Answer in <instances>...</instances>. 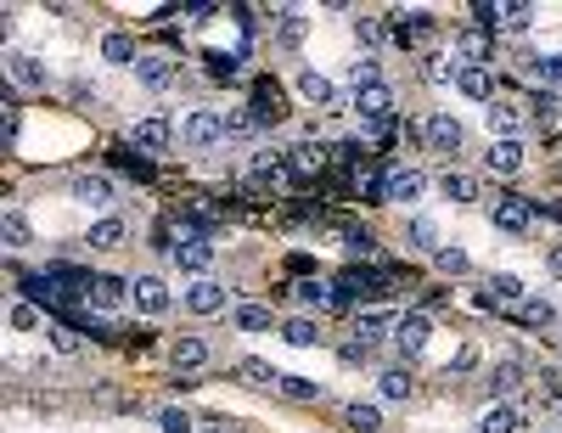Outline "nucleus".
I'll return each mask as SVG.
<instances>
[{"label":"nucleus","mask_w":562,"mask_h":433,"mask_svg":"<svg viewBox=\"0 0 562 433\" xmlns=\"http://www.w3.org/2000/svg\"><path fill=\"white\" fill-rule=\"evenodd\" d=\"M129 298H136V287H129L124 276H96V282H90V304H96V310H124Z\"/></svg>","instance_id":"nucleus-16"},{"label":"nucleus","mask_w":562,"mask_h":433,"mask_svg":"<svg viewBox=\"0 0 562 433\" xmlns=\"http://www.w3.org/2000/svg\"><path fill=\"white\" fill-rule=\"evenodd\" d=\"M102 62H113V68H136L141 51H136V40H129V35H118V28H113V35H102Z\"/></svg>","instance_id":"nucleus-26"},{"label":"nucleus","mask_w":562,"mask_h":433,"mask_svg":"<svg viewBox=\"0 0 562 433\" xmlns=\"http://www.w3.org/2000/svg\"><path fill=\"white\" fill-rule=\"evenodd\" d=\"M209 433H237V422H230V417H209Z\"/></svg>","instance_id":"nucleus-62"},{"label":"nucleus","mask_w":562,"mask_h":433,"mask_svg":"<svg viewBox=\"0 0 562 433\" xmlns=\"http://www.w3.org/2000/svg\"><path fill=\"white\" fill-rule=\"evenodd\" d=\"M6 79L17 90H46L51 85V68L35 57V51H6Z\"/></svg>","instance_id":"nucleus-7"},{"label":"nucleus","mask_w":562,"mask_h":433,"mask_svg":"<svg viewBox=\"0 0 562 433\" xmlns=\"http://www.w3.org/2000/svg\"><path fill=\"white\" fill-rule=\"evenodd\" d=\"M129 74H136V79H141L147 90H169L180 68H175L169 57H158V51H152V57H141V62H136V68H129Z\"/></svg>","instance_id":"nucleus-20"},{"label":"nucleus","mask_w":562,"mask_h":433,"mask_svg":"<svg viewBox=\"0 0 562 433\" xmlns=\"http://www.w3.org/2000/svg\"><path fill=\"white\" fill-rule=\"evenodd\" d=\"M405 248H416V253H439V225L427 220V214H416V220L405 225Z\"/></svg>","instance_id":"nucleus-32"},{"label":"nucleus","mask_w":562,"mask_h":433,"mask_svg":"<svg viewBox=\"0 0 562 433\" xmlns=\"http://www.w3.org/2000/svg\"><path fill=\"white\" fill-rule=\"evenodd\" d=\"M439 304H450V287H427L422 293V310H439Z\"/></svg>","instance_id":"nucleus-59"},{"label":"nucleus","mask_w":562,"mask_h":433,"mask_svg":"<svg viewBox=\"0 0 562 433\" xmlns=\"http://www.w3.org/2000/svg\"><path fill=\"white\" fill-rule=\"evenodd\" d=\"M489 298H495V304H523V282L506 276V271H495L489 276Z\"/></svg>","instance_id":"nucleus-43"},{"label":"nucleus","mask_w":562,"mask_h":433,"mask_svg":"<svg viewBox=\"0 0 562 433\" xmlns=\"http://www.w3.org/2000/svg\"><path fill=\"white\" fill-rule=\"evenodd\" d=\"M377 388H383V399H411V388H416V383H411V372H405V366H388Z\"/></svg>","instance_id":"nucleus-44"},{"label":"nucleus","mask_w":562,"mask_h":433,"mask_svg":"<svg viewBox=\"0 0 562 433\" xmlns=\"http://www.w3.org/2000/svg\"><path fill=\"white\" fill-rule=\"evenodd\" d=\"M287 163H292V175H299V180H315V175H326L332 152H326L321 141H299V147H287Z\"/></svg>","instance_id":"nucleus-11"},{"label":"nucleus","mask_w":562,"mask_h":433,"mask_svg":"<svg viewBox=\"0 0 562 433\" xmlns=\"http://www.w3.org/2000/svg\"><path fill=\"white\" fill-rule=\"evenodd\" d=\"M461 68H455V62H444V57H422V79L427 85H450Z\"/></svg>","instance_id":"nucleus-51"},{"label":"nucleus","mask_w":562,"mask_h":433,"mask_svg":"<svg viewBox=\"0 0 562 433\" xmlns=\"http://www.w3.org/2000/svg\"><path fill=\"white\" fill-rule=\"evenodd\" d=\"M528 23H535V6H523V0H512V6H501V28H506V35H523Z\"/></svg>","instance_id":"nucleus-48"},{"label":"nucleus","mask_w":562,"mask_h":433,"mask_svg":"<svg viewBox=\"0 0 562 433\" xmlns=\"http://www.w3.org/2000/svg\"><path fill=\"white\" fill-rule=\"evenodd\" d=\"M0 242H6L12 253L35 248V225H28V214H23V209H6V214H0Z\"/></svg>","instance_id":"nucleus-21"},{"label":"nucleus","mask_w":562,"mask_h":433,"mask_svg":"<svg viewBox=\"0 0 562 433\" xmlns=\"http://www.w3.org/2000/svg\"><path fill=\"white\" fill-rule=\"evenodd\" d=\"M349 85H354V90L383 85V62H377V57H354V62H349Z\"/></svg>","instance_id":"nucleus-38"},{"label":"nucleus","mask_w":562,"mask_h":433,"mask_svg":"<svg viewBox=\"0 0 562 433\" xmlns=\"http://www.w3.org/2000/svg\"><path fill=\"white\" fill-rule=\"evenodd\" d=\"M489 225L506 231V237H523V231L535 225V203L517 197V191H495V197H489Z\"/></svg>","instance_id":"nucleus-2"},{"label":"nucleus","mask_w":562,"mask_h":433,"mask_svg":"<svg viewBox=\"0 0 562 433\" xmlns=\"http://www.w3.org/2000/svg\"><path fill=\"white\" fill-rule=\"evenodd\" d=\"M209 338H197V332H186V338H175V349H169V360H175V377H191V372H203L209 366Z\"/></svg>","instance_id":"nucleus-9"},{"label":"nucleus","mask_w":562,"mask_h":433,"mask_svg":"<svg viewBox=\"0 0 562 433\" xmlns=\"http://www.w3.org/2000/svg\"><path fill=\"white\" fill-rule=\"evenodd\" d=\"M422 191H427L422 170H388V203H416Z\"/></svg>","instance_id":"nucleus-23"},{"label":"nucleus","mask_w":562,"mask_h":433,"mask_svg":"<svg viewBox=\"0 0 562 433\" xmlns=\"http://www.w3.org/2000/svg\"><path fill=\"white\" fill-rule=\"evenodd\" d=\"M124 242H129V225H124L118 214L96 220V225L85 231V248H96V253H113V248H124Z\"/></svg>","instance_id":"nucleus-17"},{"label":"nucleus","mask_w":562,"mask_h":433,"mask_svg":"<svg viewBox=\"0 0 562 433\" xmlns=\"http://www.w3.org/2000/svg\"><path fill=\"white\" fill-rule=\"evenodd\" d=\"M281 338H287L292 349H315V344H321V321H315V315H287V321H281Z\"/></svg>","instance_id":"nucleus-25"},{"label":"nucleus","mask_w":562,"mask_h":433,"mask_svg":"<svg viewBox=\"0 0 562 433\" xmlns=\"http://www.w3.org/2000/svg\"><path fill=\"white\" fill-rule=\"evenodd\" d=\"M230 326H237V332H271L276 310L271 304H237V310H230Z\"/></svg>","instance_id":"nucleus-29"},{"label":"nucleus","mask_w":562,"mask_h":433,"mask_svg":"<svg viewBox=\"0 0 562 433\" xmlns=\"http://www.w3.org/2000/svg\"><path fill=\"white\" fill-rule=\"evenodd\" d=\"M299 96H304L310 108H321V113L338 108V85L326 79V74H315V68H299Z\"/></svg>","instance_id":"nucleus-15"},{"label":"nucleus","mask_w":562,"mask_h":433,"mask_svg":"<svg viewBox=\"0 0 562 433\" xmlns=\"http://www.w3.org/2000/svg\"><path fill=\"white\" fill-rule=\"evenodd\" d=\"M237 377L253 383V388H276L281 383V372H276V366H264V360H237Z\"/></svg>","instance_id":"nucleus-40"},{"label":"nucleus","mask_w":562,"mask_h":433,"mask_svg":"<svg viewBox=\"0 0 562 433\" xmlns=\"http://www.w3.org/2000/svg\"><path fill=\"white\" fill-rule=\"evenodd\" d=\"M528 119H535L540 129H551V124L562 119V102H557V90H535V96H528Z\"/></svg>","instance_id":"nucleus-35"},{"label":"nucleus","mask_w":562,"mask_h":433,"mask_svg":"<svg viewBox=\"0 0 562 433\" xmlns=\"http://www.w3.org/2000/svg\"><path fill=\"white\" fill-rule=\"evenodd\" d=\"M473 366H478V349H473V344H467V349H461V355H455V360H450V372H473Z\"/></svg>","instance_id":"nucleus-60"},{"label":"nucleus","mask_w":562,"mask_h":433,"mask_svg":"<svg viewBox=\"0 0 562 433\" xmlns=\"http://www.w3.org/2000/svg\"><path fill=\"white\" fill-rule=\"evenodd\" d=\"M546 264H551V276L562 282V242H551V253H546Z\"/></svg>","instance_id":"nucleus-61"},{"label":"nucleus","mask_w":562,"mask_h":433,"mask_svg":"<svg viewBox=\"0 0 562 433\" xmlns=\"http://www.w3.org/2000/svg\"><path fill=\"white\" fill-rule=\"evenodd\" d=\"M158 428H163V433H197V417L180 411V406H163V411H158Z\"/></svg>","instance_id":"nucleus-46"},{"label":"nucleus","mask_w":562,"mask_h":433,"mask_svg":"<svg viewBox=\"0 0 562 433\" xmlns=\"http://www.w3.org/2000/svg\"><path fill=\"white\" fill-rule=\"evenodd\" d=\"M484 119H489V136L495 141H517V129H523V108L517 102H501V96H495V102L484 108Z\"/></svg>","instance_id":"nucleus-12"},{"label":"nucleus","mask_w":562,"mask_h":433,"mask_svg":"<svg viewBox=\"0 0 562 433\" xmlns=\"http://www.w3.org/2000/svg\"><path fill=\"white\" fill-rule=\"evenodd\" d=\"M484 170H489V175H517V170H523V141H489Z\"/></svg>","instance_id":"nucleus-22"},{"label":"nucleus","mask_w":562,"mask_h":433,"mask_svg":"<svg viewBox=\"0 0 562 433\" xmlns=\"http://www.w3.org/2000/svg\"><path fill=\"white\" fill-rule=\"evenodd\" d=\"M68 197H74V203H85V209H107V203H113V180H107V175H74Z\"/></svg>","instance_id":"nucleus-18"},{"label":"nucleus","mask_w":562,"mask_h":433,"mask_svg":"<svg viewBox=\"0 0 562 433\" xmlns=\"http://www.w3.org/2000/svg\"><path fill=\"white\" fill-rule=\"evenodd\" d=\"M169 259L180 264L186 276L203 282V276H209V264H214V242H209V237H197V231H186V237L175 242V253H169Z\"/></svg>","instance_id":"nucleus-6"},{"label":"nucleus","mask_w":562,"mask_h":433,"mask_svg":"<svg viewBox=\"0 0 562 433\" xmlns=\"http://www.w3.org/2000/svg\"><path fill=\"white\" fill-rule=\"evenodd\" d=\"M338 360H343V366H366V360H372V344H366V338H354V344H343V349H338Z\"/></svg>","instance_id":"nucleus-54"},{"label":"nucleus","mask_w":562,"mask_h":433,"mask_svg":"<svg viewBox=\"0 0 562 433\" xmlns=\"http://www.w3.org/2000/svg\"><path fill=\"white\" fill-rule=\"evenodd\" d=\"M354 108H360V119H366L372 129H388V119H393V90H388V85L354 90Z\"/></svg>","instance_id":"nucleus-10"},{"label":"nucleus","mask_w":562,"mask_h":433,"mask_svg":"<svg viewBox=\"0 0 562 433\" xmlns=\"http://www.w3.org/2000/svg\"><path fill=\"white\" fill-rule=\"evenodd\" d=\"M528 74L540 79V90H557V85H562V51H551V57H528Z\"/></svg>","instance_id":"nucleus-36"},{"label":"nucleus","mask_w":562,"mask_h":433,"mask_svg":"<svg viewBox=\"0 0 562 433\" xmlns=\"http://www.w3.org/2000/svg\"><path fill=\"white\" fill-rule=\"evenodd\" d=\"M427 338H434V321H427L422 310H405L400 321H393V332H388V344H393V355H400V360H416V355L427 349Z\"/></svg>","instance_id":"nucleus-3"},{"label":"nucleus","mask_w":562,"mask_h":433,"mask_svg":"<svg viewBox=\"0 0 562 433\" xmlns=\"http://www.w3.org/2000/svg\"><path fill=\"white\" fill-rule=\"evenodd\" d=\"M17 136H23V113H17V102L6 96V102H0V147L17 152Z\"/></svg>","instance_id":"nucleus-37"},{"label":"nucleus","mask_w":562,"mask_h":433,"mask_svg":"<svg viewBox=\"0 0 562 433\" xmlns=\"http://www.w3.org/2000/svg\"><path fill=\"white\" fill-rule=\"evenodd\" d=\"M203 68L214 85H237L242 79V57H230V51H203Z\"/></svg>","instance_id":"nucleus-30"},{"label":"nucleus","mask_w":562,"mask_h":433,"mask_svg":"<svg viewBox=\"0 0 562 433\" xmlns=\"http://www.w3.org/2000/svg\"><path fill=\"white\" fill-rule=\"evenodd\" d=\"M439 191L450 197V203H478V180L467 170H444L439 175Z\"/></svg>","instance_id":"nucleus-31"},{"label":"nucleus","mask_w":562,"mask_h":433,"mask_svg":"<svg viewBox=\"0 0 562 433\" xmlns=\"http://www.w3.org/2000/svg\"><path fill=\"white\" fill-rule=\"evenodd\" d=\"M343 248H349L354 259H372V253H377V237H372V231H360V225H343Z\"/></svg>","instance_id":"nucleus-47"},{"label":"nucleus","mask_w":562,"mask_h":433,"mask_svg":"<svg viewBox=\"0 0 562 433\" xmlns=\"http://www.w3.org/2000/svg\"><path fill=\"white\" fill-rule=\"evenodd\" d=\"M478 433H523V411L512 406V399H501V406H489L478 417Z\"/></svg>","instance_id":"nucleus-24"},{"label":"nucleus","mask_w":562,"mask_h":433,"mask_svg":"<svg viewBox=\"0 0 562 433\" xmlns=\"http://www.w3.org/2000/svg\"><path fill=\"white\" fill-rule=\"evenodd\" d=\"M292 298H299L304 310H321V304H332V287L315 282V276H304V282H292Z\"/></svg>","instance_id":"nucleus-39"},{"label":"nucleus","mask_w":562,"mask_h":433,"mask_svg":"<svg viewBox=\"0 0 562 433\" xmlns=\"http://www.w3.org/2000/svg\"><path fill=\"white\" fill-rule=\"evenodd\" d=\"M557 411H562V406H557Z\"/></svg>","instance_id":"nucleus-63"},{"label":"nucleus","mask_w":562,"mask_h":433,"mask_svg":"<svg viewBox=\"0 0 562 433\" xmlns=\"http://www.w3.org/2000/svg\"><path fill=\"white\" fill-rule=\"evenodd\" d=\"M186 17H191V23H214L220 6H214V0H203V6H186Z\"/></svg>","instance_id":"nucleus-58"},{"label":"nucleus","mask_w":562,"mask_h":433,"mask_svg":"<svg viewBox=\"0 0 562 433\" xmlns=\"http://www.w3.org/2000/svg\"><path fill=\"white\" fill-rule=\"evenodd\" d=\"M186 310H191V315H220V310H225V282H214V276L191 282V287H186Z\"/></svg>","instance_id":"nucleus-14"},{"label":"nucleus","mask_w":562,"mask_h":433,"mask_svg":"<svg viewBox=\"0 0 562 433\" xmlns=\"http://www.w3.org/2000/svg\"><path fill=\"white\" fill-rule=\"evenodd\" d=\"M338 163H343V170H354V163H366V141H343V147H338Z\"/></svg>","instance_id":"nucleus-56"},{"label":"nucleus","mask_w":562,"mask_h":433,"mask_svg":"<svg viewBox=\"0 0 562 433\" xmlns=\"http://www.w3.org/2000/svg\"><path fill=\"white\" fill-rule=\"evenodd\" d=\"M180 141H186L191 152H209V147H220V141H225V113H209V108L186 113V124H180Z\"/></svg>","instance_id":"nucleus-4"},{"label":"nucleus","mask_w":562,"mask_h":433,"mask_svg":"<svg viewBox=\"0 0 562 433\" xmlns=\"http://www.w3.org/2000/svg\"><path fill=\"white\" fill-rule=\"evenodd\" d=\"M517 321L540 332V326H557V310L546 304V298H523V304H517Z\"/></svg>","instance_id":"nucleus-41"},{"label":"nucleus","mask_w":562,"mask_h":433,"mask_svg":"<svg viewBox=\"0 0 562 433\" xmlns=\"http://www.w3.org/2000/svg\"><path fill=\"white\" fill-rule=\"evenodd\" d=\"M422 141H427V152L455 158V152H461V141H467V129H461L450 113H427V119H422Z\"/></svg>","instance_id":"nucleus-5"},{"label":"nucleus","mask_w":562,"mask_h":433,"mask_svg":"<svg viewBox=\"0 0 562 433\" xmlns=\"http://www.w3.org/2000/svg\"><path fill=\"white\" fill-rule=\"evenodd\" d=\"M46 338H51V349H56V355H74V349H79V332H74L68 321H51V326H46Z\"/></svg>","instance_id":"nucleus-50"},{"label":"nucleus","mask_w":562,"mask_h":433,"mask_svg":"<svg viewBox=\"0 0 562 433\" xmlns=\"http://www.w3.org/2000/svg\"><path fill=\"white\" fill-rule=\"evenodd\" d=\"M535 388H540V399H557V406H562V372H557V366H540Z\"/></svg>","instance_id":"nucleus-53"},{"label":"nucleus","mask_w":562,"mask_h":433,"mask_svg":"<svg viewBox=\"0 0 562 433\" xmlns=\"http://www.w3.org/2000/svg\"><path fill=\"white\" fill-rule=\"evenodd\" d=\"M281 399H292V406H315V399H321V383L315 377H292V372H281Z\"/></svg>","instance_id":"nucleus-34"},{"label":"nucleus","mask_w":562,"mask_h":433,"mask_svg":"<svg viewBox=\"0 0 562 433\" xmlns=\"http://www.w3.org/2000/svg\"><path fill=\"white\" fill-rule=\"evenodd\" d=\"M169 141H175L169 119H136V129H129V147H136L141 158H158V152H169Z\"/></svg>","instance_id":"nucleus-8"},{"label":"nucleus","mask_w":562,"mask_h":433,"mask_svg":"<svg viewBox=\"0 0 562 433\" xmlns=\"http://www.w3.org/2000/svg\"><path fill=\"white\" fill-rule=\"evenodd\" d=\"M343 422H349L354 433H377V428H383L377 406H360V399H349V406H343Z\"/></svg>","instance_id":"nucleus-42"},{"label":"nucleus","mask_w":562,"mask_h":433,"mask_svg":"<svg viewBox=\"0 0 562 433\" xmlns=\"http://www.w3.org/2000/svg\"><path fill=\"white\" fill-rule=\"evenodd\" d=\"M455 57L467 62V68H489V57H495V35H484V28H461V35H455Z\"/></svg>","instance_id":"nucleus-13"},{"label":"nucleus","mask_w":562,"mask_h":433,"mask_svg":"<svg viewBox=\"0 0 562 433\" xmlns=\"http://www.w3.org/2000/svg\"><path fill=\"white\" fill-rule=\"evenodd\" d=\"M248 113H253V124H259V129L287 124V96H281V85H276L271 74H259V79L248 85Z\"/></svg>","instance_id":"nucleus-1"},{"label":"nucleus","mask_w":562,"mask_h":433,"mask_svg":"<svg viewBox=\"0 0 562 433\" xmlns=\"http://www.w3.org/2000/svg\"><path fill=\"white\" fill-rule=\"evenodd\" d=\"M455 85H461V96H473V102H484V108L495 102V74L489 68H461Z\"/></svg>","instance_id":"nucleus-28"},{"label":"nucleus","mask_w":562,"mask_h":433,"mask_svg":"<svg viewBox=\"0 0 562 433\" xmlns=\"http://www.w3.org/2000/svg\"><path fill=\"white\" fill-rule=\"evenodd\" d=\"M12 326H17V332H35V326H51V321L40 315V304H28V298H17V304H12Z\"/></svg>","instance_id":"nucleus-49"},{"label":"nucleus","mask_w":562,"mask_h":433,"mask_svg":"<svg viewBox=\"0 0 562 433\" xmlns=\"http://www.w3.org/2000/svg\"><path fill=\"white\" fill-rule=\"evenodd\" d=\"M523 383H528V377H523V366H517V360H501V366L489 372V394H501V399H512Z\"/></svg>","instance_id":"nucleus-33"},{"label":"nucleus","mask_w":562,"mask_h":433,"mask_svg":"<svg viewBox=\"0 0 562 433\" xmlns=\"http://www.w3.org/2000/svg\"><path fill=\"white\" fill-rule=\"evenodd\" d=\"M434 264H439V276H467V271H473L467 248H439V253H434Z\"/></svg>","instance_id":"nucleus-45"},{"label":"nucleus","mask_w":562,"mask_h":433,"mask_svg":"<svg viewBox=\"0 0 562 433\" xmlns=\"http://www.w3.org/2000/svg\"><path fill=\"white\" fill-rule=\"evenodd\" d=\"M129 287H136V310L141 315H163V310H169V282H163V276H136Z\"/></svg>","instance_id":"nucleus-19"},{"label":"nucleus","mask_w":562,"mask_h":433,"mask_svg":"<svg viewBox=\"0 0 562 433\" xmlns=\"http://www.w3.org/2000/svg\"><path fill=\"white\" fill-rule=\"evenodd\" d=\"M393 321H400V315H393V310H354V332H360V338H366V344H377L383 338V332H393Z\"/></svg>","instance_id":"nucleus-27"},{"label":"nucleus","mask_w":562,"mask_h":433,"mask_svg":"<svg viewBox=\"0 0 562 433\" xmlns=\"http://www.w3.org/2000/svg\"><path fill=\"white\" fill-rule=\"evenodd\" d=\"M253 129H259V124H253V113H225V141H248Z\"/></svg>","instance_id":"nucleus-52"},{"label":"nucleus","mask_w":562,"mask_h":433,"mask_svg":"<svg viewBox=\"0 0 562 433\" xmlns=\"http://www.w3.org/2000/svg\"><path fill=\"white\" fill-rule=\"evenodd\" d=\"M354 28H360V40H366V46H377V40L388 35V23H377V17H360Z\"/></svg>","instance_id":"nucleus-57"},{"label":"nucleus","mask_w":562,"mask_h":433,"mask_svg":"<svg viewBox=\"0 0 562 433\" xmlns=\"http://www.w3.org/2000/svg\"><path fill=\"white\" fill-rule=\"evenodd\" d=\"M299 40H304V17L287 12V17H281V46H299Z\"/></svg>","instance_id":"nucleus-55"}]
</instances>
